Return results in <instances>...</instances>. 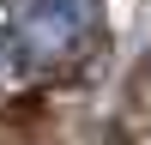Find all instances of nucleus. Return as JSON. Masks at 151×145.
I'll return each instance as SVG.
<instances>
[{"mask_svg": "<svg viewBox=\"0 0 151 145\" xmlns=\"http://www.w3.org/2000/svg\"><path fill=\"white\" fill-rule=\"evenodd\" d=\"M91 24H97V0H24L12 36L30 60H60L91 36Z\"/></svg>", "mask_w": 151, "mask_h": 145, "instance_id": "obj_1", "label": "nucleus"}, {"mask_svg": "<svg viewBox=\"0 0 151 145\" xmlns=\"http://www.w3.org/2000/svg\"><path fill=\"white\" fill-rule=\"evenodd\" d=\"M0 60H6V36H0Z\"/></svg>", "mask_w": 151, "mask_h": 145, "instance_id": "obj_2", "label": "nucleus"}]
</instances>
